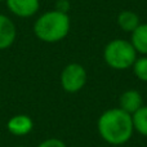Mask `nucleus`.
I'll return each mask as SVG.
<instances>
[{
	"label": "nucleus",
	"mask_w": 147,
	"mask_h": 147,
	"mask_svg": "<svg viewBox=\"0 0 147 147\" xmlns=\"http://www.w3.org/2000/svg\"><path fill=\"white\" fill-rule=\"evenodd\" d=\"M16 26L7 16L0 14V49H7L16 40Z\"/></svg>",
	"instance_id": "nucleus-8"
},
{
	"label": "nucleus",
	"mask_w": 147,
	"mask_h": 147,
	"mask_svg": "<svg viewBox=\"0 0 147 147\" xmlns=\"http://www.w3.org/2000/svg\"><path fill=\"white\" fill-rule=\"evenodd\" d=\"M0 1H3V0H0Z\"/></svg>",
	"instance_id": "nucleus-16"
},
{
	"label": "nucleus",
	"mask_w": 147,
	"mask_h": 147,
	"mask_svg": "<svg viewBox=\"0 0 147 147\" xmlns=\"http://www.w3.org/2000/svg\"><path fill=\"white\" fill-rule=\"evenodd\" d=\"M97 129L105 142L111 146H121L132 138L134 132L132 115L121 109H110L99 116Z\"/></svg>",
	"instance_id": "nucleus-1"
},
{
	"label": "nucleus",
	"mask_w": 147,
	"mask_h": 147,
	"mask_svg": "<svg viewBox=\"0 0 147 147\" xmlns=\"http://www.w3.org/2000/svg\"><path fill=\"white\" fill-rule=\"evenodd\" d=\"M130 44L140 54L147 56V23H141L132 32Z\"/></svg>",
	"instance_id": "nucleus-9"
},
{
	"label": "nucleus",
	"mask_w": 147,
	"mask_h": 147,
	"mask_svg": "<svg viewBox=\"0 0 147 147\" xmlns=\"http://www.w3.org/2000/svg\"><path fill=\"white\" fill-rule=\"evenodd\" d=\"M7 5L13 14L27 18L34 16L40 8L39 0H7Z\"/></svg>",
	"instance_id": "nucleus-5"
},
{
	"label": "nucleus",
	"mask_w": 147,
	"mask_h": 147,
	"mask_svg": "<svg viewBox=\"0 0 147 147\" xmlns=\"http://www.w3.org/2000/svg\"><path fill=\"white\" fill-rule=\"evenodd\" d=\"M16 147H26V146H16Z\"/></svg>",
	"instance_id": "nucleus-15"
},
{
	"label": "nucleus",
	"mask_w": 147,
	"mask_h": 147,
	"mask_svg": "<svg viewBox=\"0 0 147 147\" xmlns=\"http://www.w3.org/2000/svg\"><path fill=\"white\" fill-rule=\"evenodd\" d=\"M70 31V17L67 13L51 10L36 20L34 32L36 38L45 43H57L67 36Z\"/></svg>",
	"instance_id": "nucleus-2"
},
{
	"label": "nucleus",
	"mask_w": 147,
	"mask_h": 147,
	"mask_svg": "<svg viewBox=\"0 0 147 147\" xmlns=\"http://www.w3.org/2000/svg\"><path fill=\"white\" fill-rule=\"evenodd\" d=\"M56 7H57L56 10L67 13V10H69V8H70V3L67 1V0H58V1H57V4H56Z\"/></svg>",
	"instance_id": "nucleus-14"
},
{
	"label": "nucleus",
	"mask_w": 147,
	"mask_h": 147,
	"mask_svg": "<svg viewBox=\"0 0 147 147\" xmlns=\"http://www.w3.org/2000/svg\"><path fill=\"white\" fill-rule=\"evenodd\" d=\"M34 128V121L28 115H14L13 117H10L9 121L7 123V129L9 130V133H12L13 136H26Z\"/></svg>",
	"instance_id": "nucleus-6"
},
{
	"label": "nucleus",
	"mask_w": 147,
	"mask_h": 147,
	"mask_svg": "<svg viewBox=\"0 0 147 147\" xmlns=\"http://www.w3.org/2000/svg\"><path fill=\"white\" fill-rule=\"evenodd\" d=\"M86 83V71L80 63H70L62 70L61 85L67 93L81 90Z\"/></svg>",
	"instance_id": "nucleus-4"
},
{
	"label": "nucleus",
	"mask_w": 147,
	"mask_h": 147,
	"mask_svg": "<svg viewBox=\"0 0 147 147\" xmlns=\"http://www.w3.org/2000/svg\"><path fill=\"white\" fill-rule=\"evenodd\" d=\"M117 25L123 31L132 34L141 25L140 17L137 13L132 12V10H123L117 16Z\"/></svg>",
	"instance_id": "nucleus-10"
},
{
	"label": "nucleus",
	"mask_w": 147,
	"mask_h": 147,
	"mask_svg": "<svg viewBox=\"0 0 147 147\" xmlns=\"http://www.w3.org/2000/svg\"><path fill=\"white\" fill-rule=\"evenodd\" d=\"M132 67H133V72H134L136 78L140 79L141 81L147 83V57L137 58Z\"/></svg>",
	"instance_id": "nucleus-12"
},
{
	"label": "nucleus",
	"mask_w": 147,
	"mask_h": 147,
	"mask_svg": "<svg viewBox=\"0 0 147 147\" xmlns=\"http://www.w3.org/2000/svg\"><path fill=\"white\" fill-rule=\"evenodd\" d=\"M133 128L141 136L147 137V106H142L132 115Z\"/></svg>",
	"instance_id": "nucleus-11"
},
{
	"label": "nucleus",
	"mask_w": 147,
	"mask_h": 147,
	"mask_svg": "<svg viewBox=\"0 0 147 147\" xmlns=\"http://www.w3.org/2000/svg\"><path fill=\"white\" fill-rule=\"evenodd\" d=\"M38 147H66L63 141L58 140V138H48V140L43 141Z\"/></svg>",
	"instance_id": "nucleus-13"
},
{
	"label": "nucleus",
	"mask_w": 147,
	"mask_h": 147,
	"mask_svg": "<svg viewBox=\"0 0 147 147\" xmlns=\"http://www.w3.org/2000/svg\"><path fill=\"white\" fill-rule=\"evenodd\" d=\"M142 106H143V99L138 90L129 89V90H125L124 93L120 96V107L119 109L128 112L129 115H133Z\"/></svg>",
	"instance_id": "nucleus-7"
},
{
	"label": "nucleus",
	"mask_w": 147,
	"mask_h": 147,
	"mask_svg": "<svg viewBox=\"0 0 147 147\" xmlns=\"http://www.w3.org/2000/svg\"><path fill=\"white\" fill-rule=\"evenodd\" d=\"M103 59L111 69L127 70L136 62L137 52L130 41L124 39H114L105 47Z\"/></svg>",
	"instance_id": "nucleus-3"
}]
</instances>
